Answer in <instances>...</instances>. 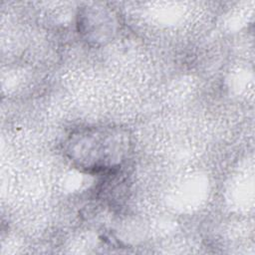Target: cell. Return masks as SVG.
<instances>
[{
    "label": "cell",
    "mask_w": 255,
    "mask_h": 255,
    "mask_svg": "<svg viewBox=\"0 0 255 255\" xmlns=\"http://www.w3.org/2000/svg\"><path fill=\"white\" fill-rule=\"evenodd\" d=\"M111 128H91L74 134L71 141L79 143V150L70 151L78 165L91 171L115 173L127 152V142Z\"/></svg>",
    "instance_id": "1"
}]
</instances>
